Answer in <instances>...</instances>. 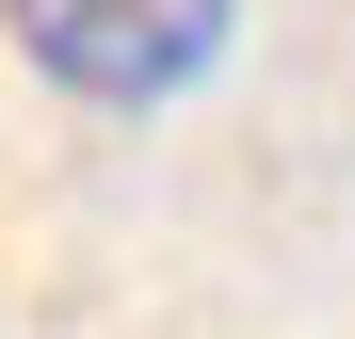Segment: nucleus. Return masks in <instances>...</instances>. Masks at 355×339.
Returning <instances> with one entry per match:
<instances>
[{"label": "nucleus", "instance_id": "nucleus-1", "mask_svg": "<svg viewBox=\"0 0 355 339\" xmlns=\"http://www.w3.org/2000/svg\"><path fill=\"white\" fill-rule=\"evenodd\" d=\"M0 33H17V65L81 113H178L226 33H243V0H0Z\"/></svg>", "mask_w": 355, "mask_h": 339}]
</instances>
